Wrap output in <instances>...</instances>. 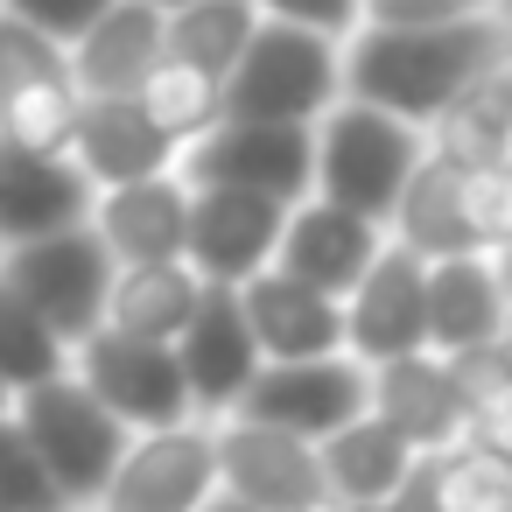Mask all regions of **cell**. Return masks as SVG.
<instances>
[{
  "label": "cell",
  "mask_w": 512,
  "mask_h": 512,
  "mask_svg": "<svg viewBox=\"0 0 512 512\" xmlns=\"http://www.w3.org/2000/svg\"><path fill=\"white\" fill-rule=\"evenodd\" d=\"M239 309L253 323L260 358H316V351H344V302L295 281L288 267H260L239 281Z\"/></svg>",
  "instance_id": "e0dca14e"
},
{
  "label": "cell",
  "mask_w": 512,
  "mask_h": 512,
  "mask_svg": "<svg viewBox=\"0 0 512 512\" xmlns=\"http://www.w3.org/2000/svg\"><path fill=\"white\" fill-rule=\"evenodd\" d=\"M477 8H491V0H358V22H449Z\"/></svg>",
  "instance_id": "d590c367"
},
{
  "label": "cell",
  "mask_w": 512,
  "mask_h": 512,
  "mask_svg": "<svg viewBox=\"0 0 512 512\" xmlns=\"http://www.w3.org/2000/svg\"><path fill=\"white\" fill-rule=\"evenodd\" d=\"M365 400H372V365L351 351H316V358H260V372L246 379L232 407L323 442L337 421L365 414Z\"/></svg>",
  "instance_id": "9c48e42d"
},
{
  "label": "cell",
  "mask_w": 512,
  "mask_h": 512,
  "mask_svg": "<svg viewBox=\"0 0 512 512\" xmlns=\"http://www.w3.org/2000/svg\"><path fill=\"white\" fill-rule=\"evenodd\" d=\"M71 155H78L85 176L106 190V183H134V176L169 169V162H176V141L148 120V106H141L134 92H113V99H85V92H78Z\"/></svg>",
  "instance_id": "44dd1931"
},
{
  "label": "cell",
  "mask_w": 512,
  "mask_h": 512,
  "mask_svg": "<svg viewBox=\"0 0 512 512\" xmlns=\"http://www.w3.org/2000/svg\"><path fill=\"white\" fill-rule=\"evenodd\" d=\"M288 204L246 183H190V232H183V260L204 281H246L274 260Z\"/></svg>",
  "instance_id": "8fae6325"
},
{
  "label": "cell",
  "mask_w": 512,
  "mask_h": 512,
  "mask_svg": "<svg viewBox=\"0 0 512 512\" xmlns=\"http://www.w3.org/2000/svg\"><path fill=\"white\" fill-rule=\"evenodd\" d=\"M372 414H386L414 449H435V442H456L463 435V379L442 351H393L372 365Z\"/></svg>",
  "instance_id": "ac0fdd59"
},
{
  "label": "cell",
  "mask_w": 512,
  "mask_h": 512,
  "mask_svg": "<svg viewBox=\"0 0 512 512\" xmlns=\"http://www.w3.org/2000/svg\"><path fill=\"white\" fill-rule=\"evenodd\" d=\"M64 337L15 295V281L0 274V379L8 386H29V379H50V372H64Z\"/></svg>",
  "instance_id": "4dcf8cb0"
},
{
  "label": "cell",
  "mask_w": 512,
  "mask_h": 512,
  "mask_svg": "<svg viewBox=\"0 0 512 512\" xmlns=\"http://www.w3.org/2000/svg\"><path fill=\"white\" fill-rule=\"evenodd\" d=\"M190 379V407H232L246 393V379L260 372V344L253 323L239 309V281H204L197 309L183 316V330L169 337Z\"/></svg>",
  "instance_id": "9a60e30c"
},
{
  "label": "cell",
  "mask_w": 512,
  "mask_h": 512,
  "mask_svg": "<svg viewBox=\"0 0 512 512\" xmlns=\"http://www.w3.org/2000/svg\"><path fill=\"white\" fill-rule=\"evenodd\" d=\"M421 134H428V148H435L442 162H456V169H477V162L512 155V57L484 64Z\"/></svg>",
  "instance_id": "d4e9b609"
},
{
  "label": "cell",
  "mask_w": 512,
  "mask_h": 512,
  "mask_svg": "<svg viewBox=\"0 0 512 512\" xmlns=\"http://www.w3.org/2000/svg\"><path fill=\"white\" fill-rule=\"evenodd\" d=\"M0 505H64L57 498V484H50V470H43V456H36V442H29V428L0 407Z\"/></svg>",
  "instance_id": "d6a6232c"
},
{
  "label": "cell",
  "mask_w": 512,
  "mask_h": 512,
  "mask_svg": "<svg viewBox=\"0 0 512 512\" xmlns=\"http://www.w3.org/2000/svg\"><path fill=\"white\" fill-rule=\"evenodd\" d=\"M505 281L491 267V253H442L428 260L421 281V323H428V351H477L498 337L505 323Z\"/></svg>",
  "instance_id": "ffe728a7"
},
{
  "label": "cell",
  "mask_w": 512,
  "mask_h": 512,
  "mask_svg": "<svg viewBox=\"0 0 512 512\" xmlns=\"http://www.w3.org/2000/svg\"><path fill=\"white\" fill-rule=\"evenodd\" d=\"M463 218H470L477 253H491V246L512 239V155L463 169Z\"/></svg>",
  "instance_id": "1f68e13d"
},
{
  "label": "cell",
  "mask_w": 512,
  "mask_h": 512,
  "mask_svg": "<svg viewBox=\"0 0 512 512\" xmlns=\"http://www.w3.org/2000/svg\"><path fill=\"white\" fill-rule=\"evenodd\" d=\"M316 456H323L330 498H344V505H379V498L400 491V477H407V463H414V442H407L386 414L365 407V414L337 421V428L316 442Z\"/></svg>",
  "instance_id": "cb8c5ba5"
},
{
  "label": "cell",
  "mask_w": 512,
  "mask_h": 512,
  "mask_svg": "<svg viewBox=\"0 0 512 512\" xmlns=\"http://www.w3.org/2000/svg\"><path fill=\"white\" fill-rule=\"evenodd\" d=\"M134 99L148 106V120H155L176 148L218 120V78H204V71H197V64H183V57H155V71L141 78V92H134Z\"/></svg>",
  "instance_id": "f546056e"
},
{
  "label": "cell",
  "mask_w": 512,
  "mask_h": 512,
  "mask_svg": "<svg viewBox=\"0 0 512 512\" xmlns=\"http://www.w3.org/2000/svg\"><path fill=\"white\" fill-rule=\"evenodd\" d=\"M155 8H183V0H155Z\"/></svg>",
  "instance_id": "60d3db41"
},
{
  "label": "cell",
  "mask_w": 512,
  "mask_h": 512,
  "mask_svg": "<svg viewBox=\"0 0 512 512\" xmlns=\"http://www.w3.org/2000/svg\"><path fill=\"white\" fill-rule=\"evenodd\" d=\"M491 15H498V22H505V29H512V0H491Z\"/></svg>",
  "instance_id": "f35d334b"
},
{
  "label": "cell",
  "mask_w": 512,
  "mask_h": 512,
  "mask_svg": "<svg viewBox=\"0 0 512 512\" xmlns=\"http://www.w3.org/2000/svg\"><path fill=\"white\" fill-rule=\"evenodd\" d=\"M491 267H498V281H505V295H512V239H505V246H491Z\"/></svg>",
  "instance_id": "74e56055"
},
{
  "label": "cell",
  "mask_w": 512,
  "mask_h": 512,
  "mask_svg": "<svg viewBox=\"0 0 512 512\" xmlns=\"http://www.w3.org/2000/svg\"><path fill=\"white\" fill-rule=\"evenodd\" d=\"M92 225L113 246V260H176L190 232V183L155 169L134 183H106L92 197Z\"/></svg>",
  "instance_id": "d6986e66"
},
{
  "label": "cell",
  "mask_w": 512,
  "mask_h": 512,
  "mask_svg": "<svg viewBox=\"0 0 512 512\" xmlns=\"http://www.w3.org/2000/svg\"><path fill=\"white\" fill-rule=\"evenodd\" d=\"M491 358L512 372V302H505V323H498V337H491Z\"/></svg>",
  "instance_id": "8d00e7d4"
},
{
  "label": "cell",
  "mask_w": 512,
  "mask_h": 512,
  "mask_svg": "<svg viewBox=\"0 0 512 512\" xmlns=\"http://www.w3.org/2000/svg\"><path fill=\"white\" fill-rule=\"evenodd\" d=\"M0 8L22 15L29 29H43V36H57V43L71 50V43H78V36H85L106 8H113V0H0Z\"/></svg>",
  "instance_id": "836d02e7"
},
{
  "label": "cell",
  "mask_w": 512,
  "mask_h": 512,
  "mask_svg": "<svg viewBox=\"0 0 512 512\" xmlns=\"http://www.w3.org/2000/svg\"><path fill=\"white\" fill-rule=\"evenodd\" d=\"M316 120H323L316 127V197L351 204V211L386 225L407 169L428 155V134L386 106H365V99H330Z\"/></svg>",
  "instance_id": "3957f363"
},
{
  "label": "cell",
  "mask_w": 512,
  "mask_h": 512,
  "mask_svg": "<svg viewBox=\"0 0 512 512\" xmlns=\"http://www.w3.org/2000/svg\"><path fill=\"white\" fill-rule=\"evenodd\" d=\"M204 274L176 253V260H120L113 288H106V323L127 337H176L183 316L197 309Z\"/></svg>",
  "instance_id": "4316f807"
},
{
  "label": "cell",
  "mask_w": 512,
  "mask_h": 512,
  "mask_svg": "<svg viewBox=\"0 0 512 512\" xmlns=\"http://www.w3.org/2000/svg\"><path fill=\"white\" fill-rule=\"evenodd\" d=\"M449 365H456V379H463V435L484 449V456H498L505 470H512V372L491 358V344H477V351H442Z\"/></svg>",
  "instance_id": "f1b7e54d"
},
{
  "label": "cell",
  "mask_w": 512,
  "mask_h": 512,
  "mask_svg": "<svg viewBox=\"0 0 512 512\" xmlns=\"http://www.w3.org/2000/svg\"><path fill=\"white\" fill-rule=\"evenodd\" d=\"M71 134H78V78L64 43L0 8V141L71 148Z\"/></svg>",
  "instance_id": "52a82bcc"
},
{
  "label": "cell",
  "mask_w": 512,
  "mask_h": 512,
  "mask_svg": "<svg viewBox=\"0 0 512 512\" xmlns=\"http://www.w3.org/2000/svg\"><path fill=\"white\" fill-rule=\"evenodd\" d=\"M393 498L421 505V512H505L512 505V470L498 456H484L470 435H456V442L414 449Z\"/></svg>",
  "instance_id": "603a6c76"
},
{
  "label": "cell",
  "mask_w": 512,
  "mask_h": 512,
  "mask_svg": "<svg viewBox=\"0 0 512 512\" xmlns=\"http://www.w3.org/2000/svg\"><path fill=\"white\" fill-rule=\"evenodd\" d=\"M260 15H281V22H302V29H323V36H351L358 29V0H253Z\"/></svg>",
  "instance_id": "e575fe53"
},
{
  "label": "cell",
  "mask_w": 512,
  "mask_h": 512,
  "mask_svg": "<svg viewBox=\"0 0 512 512\" xmlns=\"http://www.w3.org/2000/svg\"><path fill=\"white\" fill-rule=\"evenodd\" d=\"M386 246V225L379 218H365V211H351V204H330V197H302V204H288V218H281V239H274V267H288L295 281H309V288H323V295H351L358 288V274L372 267V253Z\"/></svg>",
  "instance_id": "4fadbf2b"
},
{
  "label": "cell",
  "mask_w": 512,
  "mask_h": 512,
  "mask_svg": "<svg viewBox=\"0 0 512 512\" xmlns=\"http://www.w3.org/2000/svg\"><path fill=\"white\" fill-rule=\"evenodd\" d=\"M71 78L85 99H113V92H141V78L162 57V8L155 0H113V8L64 50Z\"/></svg>",
  "instance_id": "7402d4cb"
},
{
  "label": "cell",
  "mask_w": 512,
  "mask_h": 512,
  "mask_svg": "<svg viewBox=\"0 0 512 512\" xmlns=\"http://www.w3.org/2000/svg\"><path fill=\"white\" fill-rule=\"evenodd\" d=\"M421 281H428V260L400 239H386L372 253V267L358 274V288L344 295V351L379 365L393 351H421L428 344V323H421Z\"/></svg>",
  "instance_id": "5bb4252c"
},
{
  "label": "cell",
  "mask_w": 512,
  "mask_h": 512,
  "mask_svg": "<svg viewBox=\"0 0 512 512\" xmlns=\"http://www.w3.org/2000/svg\"><path fill=\"white\" fill-rule=\"evenodd\" d=\"M78 379L127 421V428H169L190 421V379L169 337H127L113 323L78 337Z\"/></svg>",
  "instance_id": "ba28073f"
},
{
  "label": "cell",
  "mask_w": 512,
  "mask_h": 512,
  "mask_svg": "<svg viewBox=\"0 0 512 512\" xmlns=\"http://www.w3.org/2000/svg\"><path fill=\"white\" fill-rule=\"evenodd\" d=\"M92 197H99V183L85 176V162L71 148L0 141V246L92 218Z\"/></svg>",
  "instance_id": "2e32d148"
},
{
  "label": "cell",
  "mask_w": 512,
  "mask_h": 512,
  "mask_svg": "<svg viewBox=\"0 0 512 512\" xmlns=\"http://www.w3.org/2000/svg\"><path fill=\"white\" fill-rule=\"evenodd\" d=\"M183 183H246L281 204L316 190V120H211L169 162Z\"/></svg>",
  "instance_id": "8992f818"
},
{
  "label": "cell",
  "mask_w": 512,
  "mask_h": 512,
  "mask_svg": "<svg viewBox=\"0 0 512 512\" xmlns=\"http://www.w3.org/2000/svg\"><path fill=\"white\" fill-rule=\"evenodd\" d=\"M113 246L99 239V225H57V232H36V239H15L0 274L15 281V295L64 337L78 344L85 330L106 323V288H113Z\"/></svg>",
  "instance_id": "5b68a950"
},
{
  "label": "cell",
  "mask_w": 512,
  "mask_h": 512,
  "mask_svg": "<svg viewBox=\"0 0 512 512\" xmlns=\"http://www.w3.org/2000/svg\"><path fill=\"white\" fill-rule=\"evenodd\" d=\"M8 400H15V386H8V379H0V407H8Z\"/></svg>",
  "instance_id": "ab89813d"
},
{
  "label": "cell",
  "mask_w": 512,
  "mask_h": 512,
  "mask_svg": "<svg viewBox=\"0 0 512 512\" xmlns=\"http://www.w3.org/2000/svg\"><path fill=\"white\" fill-rule=\"evenodd\" d=\"M218 491V449L204 428L169 421V428H141L106 484V505L120 512H190Z\"/></svg>",
  "instance_id": "7c38bea8"
},
{
  "label": "cell",
  "mask_w": 512,
  "mask_h": 512,
  "mask_svg": "<svg viewBox=\"0 0 512 512\" xmlns=\"http://www.w3.org/2000/svg\"><path fill=\"white\" fill-rule=\"evenodd\" d=\"M393 239L400 246H414L421 260H442V253H477V239H470V218H463V169L456 162H442L435 148L407 169V183H400V197H393Z\"/></svg>",
  "instance_id": "484cf974"
},
{
  "label": "cell",
  "mask_w": 512,
  "mask_h": 512,
  "mask_svg": "<svg viewBox=\"0 0 512 512\" xmlns=\"http://www.w3.org/2000/svg\"><path fill=\"white\" fill-rule=\"evenodd\" d=\"M253 22H260L253 0H183V8H162V57H183L204 78H225L239 43L253 36Z\"/></svg>",
  "instance_id": "83f0119b"
},
{
  "label": "cell",
  "mask_w": 512,
  "mask_h": 512,
  "mask_svg": "<svg viewBox=\"0 0 512 512\" xmlns=\"http://www.w3.org/2000/svg\"><path fill=\"white\" fill-rule=\"evenodd\" d=\"M498 57H512V29L491 8L449 22H358L351 50H337V99H365L428 127Z\"/></svg>",
  "instance_id": "6da1fadb"
},
{
  "label": "cell",
  "mask_w": 512,
  "mask_h": 512,
  "mask_svg": "<svg viewBox=\"0 0 512 512\" xmlns=\"http://www.w3.org/2000/svg\"><path fill=\"white\" fill-rule=\"evenodd\" d=\"M211 449H218V484H225V498H239V505H267V512L330 505L323 456H316V442L295 435V428L232 414V428L211 435Z\"/></svg>",
  "instance_id": "30bf717a"
},
{
  "label": "cell",
  "mask_w": 512,
  "mask_h": 512,
  "mask_svg": "<svg viewBox=\"0 0 512 512\" xmlns=\"http://www.w3.org/2000/svg\"><path fill=\"white\" fill-rule=\"evenodd\" d=\"M15 393H22V414H15V421L29 428V442H36V456H43L57 498H106V484H113V470H120V456H127V442H134V428H127L85 379H71V372L29 379V386H15Z\"/></svg>",
  "instance_id": "277c9868"
},
{
  "label": "cell",
  "mask_w": 512,
  "mask_h": 512,
  "mask_svg": "<svg viewBox=\"0 0 512 512\" xmlns=\"http://www.w3.org/2000/svg\"><path fill=\"white\" fill-rule=\"evenodd\" d=\"M330 99H337V36L281 15H260L232 71L218 78L225 120H316Z\"/></svg>",
  "instance_id": "7a4b0ae2"
}]
</instances>
